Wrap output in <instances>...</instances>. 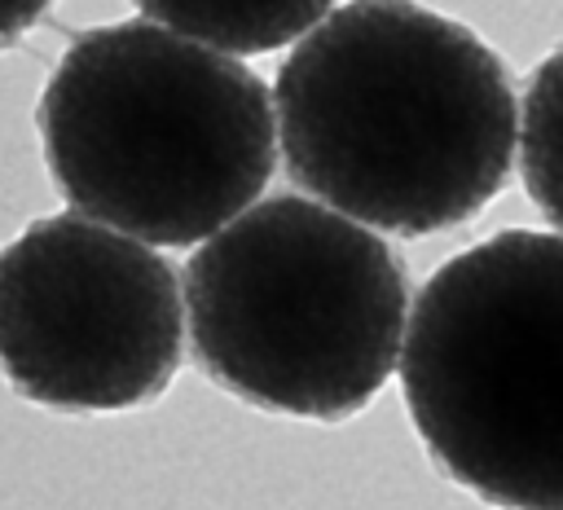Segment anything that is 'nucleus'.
<instances>
[{
  "mask_svg": "<svg viewBox=\"0 0 563 510\" xmlns=\"http://www.w3.org/2000/svg\"><path fill=\"white\" fill-rule=\"evenodd\" d=\"M268 97L290 180L378 233L457 229L515 167L519 101L501 57L418 0L334 4Z\"/></svg>",
  "mask_w": 563,
  "mask_h": 510,
  "instance_id": "obj_1",
  "label": "nucleus"
},
{
  "mask_svg": "<svg viewBox=\"0 0 563 510\" xmlns=\"http://www.w3.org/2000/svg\"><path fill=\"white\" fill-rule=\"evenodd\" d=\"M35 119L57 193L145 246H198L260 198L277 163L264 79L150 18L79 35Z\"/></svg>",
  "mask_w": 563,
  "mask_h": 510,
  "instance_id": "obj_2",
  "label": "nucleus"
},
{
  "mask_svg": "<svg viewBox=\"0 0 563 510\" xmlns=\"http://www.w3.org/2000/svg\"><path fill=\"white\" fill-rule=\"evenodd\" d=\"M400 255L343 211L277 193L220 224L185 264L194 365L238 400L312 422L361 413L396 369Z\"/></svg>",
  "mask_w": 563,
  "mask_h": 510,
  "instance_id": "obj_3",
  "label": "nucleus"
},
{
  "mask_svg": "<svg viewBox=\"0 0 563 510\" xmlns=\"http://www.w3.org/2000/svg\"><path fill=\"white\" fill-rule=\"evenodd\" d=\"M431 462L501 510H563V237L501 229L444 259L400 330Z\"/></svg>",
  "mask_w": 563,
  "mask_h": 510,
  "instance_id": "obj_4",
  "label": "nucleus"
},
{
  "mask_svg": "<svg viewBox=\"0 0 563 510\" xmlns=\"http://www.w3.org/2000/svg\"><path fill=\"white\" fill-rule=\"evenodd\" d=\"M185 352L176 268L145 242L62 211L0 251V369L44 409L119 413L167 391Z\"/></svg>",
  "mask_w": 563,
  "mask_h": 510,
  "instance_id": "obj_5",
  "label": "nucleus"
},
{
  "mask_svg": "<svg viewBox=\"0 0 563 510\" xmlns=\"http://www.w3.org/2000/svg\"><path fill=\"white\" fill-rule=\"evenodd\" d=\"M150 22L220 53H273L317 26L339 0H132Z\"/></svg>",
  "mask_w": 563,
  "mask_h": 510,
  "instance_id": "obj_6",
  "label": "nucleus"
},
{
  "mask_svg": "<svg viewBox=\"0 0 563 510\" xmlns=\"http://www.w3.org/2000/svg\"><path fill=\"white\" fill-rule=\"evenodd\" d=\"M559 53H550L532 79H528V101L523 110H515V154H519V171L523 185L532 193V202L545 211V220H559L554 207V110H559Z\"/></svg>",
  "mask_w": 563,
  "mask_h": 510,
  "instance_id": "obj_7",
  "label": "nucleus"
},
{
  "mask_svg": "<svg viewBox=\"0 0 563 510\" xmlns=\"http://www.w3.org/2000/svg\"><path fill=\"white\" fill-rule=\"evenodd\" d=\"M53 0H0V48L18 44L44 13Z\"/></svg>",
  "mask_w": 563,
  "mask_h": 510,
  "instance_id": "obj_8",
  "label": "nucleus"
}]
</instances>
